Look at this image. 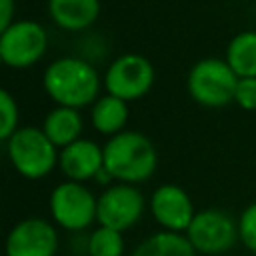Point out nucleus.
Instances as JSON below:
<instances>
[{"label": "nucleus", "instance_id": "20e7f679", "mask_svg": "<svg viewBox=\"0 0 256 256\" xmlns=\"http://www.w3.org/2000/svg\"><path fill=\"white\" fill-rule=\"evenodd\" d=\"M238 80L240 78L226 60L202 58L190 68L186 76V88L196 104L206 108H222L234 102Z\"/></svg>", "mask_w": 256, "mask_h": 256}, {"label": "nucleus", "instance_id": "7ed1b4c3", "mask_svg": "<svg viewBox=\"0 0 256 256\" xmlns=\"http://www.w3.org/2000/svg\"><path fill=\"white\" fill-rule=\"evenodd\" d=\"M4 148L12 168L26 180H42L58 166L60 148L40 126H20L4 142Z\"/></svg>", "mask_w": 256, "mask_h": 256}, {"label": "nucleus", "instance_id": "4468645a", "mask_svg": "<svg viewBox=\"0 0 256 256\" xmlns=\"http://www.w3.org/2000/svg\"><path fill=\"white\" fill-rule=\"evenodd\" d=\"M44 134L52 140L54 146L64 148L76 140L82 138V130H84V118L80 114L78 108H70V106H54L42 120Z\"/></svg>", "mask_w": 256, "mask_h": 256}, {"label": "nucleus", "instance_id": "4be33fe9", "mask_svg": "<svg viewBox=\"0 0 256 256\" xmlns=\"http://www.w3.org/2000/svg\"><path fill=\"white\" fill-rule=\"evenodd\" d=\"M14 0H0V30L14 22Z\"/></svg>", "mask_w": 256, "mask_h": 256}, {"label": "nucleus", "instance_id": "f03ea898", "mask_svg": "<svg viewBox=\"0 0 256 256\" xmlns=\"http://www.w3.org/2000/svg\"><path fill=\"white\" fill-rule=\"evenodd\" d=\"M104 148V168L114 182L140 184L154 176L158 168V152L152 140L138 130H124L110 136Z\"/></svg>", "mask_w": 256, "mask_h": 256}, {"label": "nucleus", "instance_id": "9d476101", "mask_svg": "<svg viewBox=\"0 0 256 256\" xmlns=\"http://www.w3.org/2000/svg\"><path fill=\"white\" fill-rule=\"evenodd\" d=\"M4 248L6 256H56L58 232L50 220L30 216L10 228Z\"/></svg>", "mask_w": 256, "mask_h": 256}, {"label": "nucleus", "instance_id": "412c9836", "mask_svg": "<svg viewBox=\"0 0 256 256\" xmlns=\"http://www.w3.org/2000/svg\"><path fill=\"white\" fill-rule=\"evenodd\" d=\"M234 102L246 112H256V76L238 80V86L234 92Z\"/></svg>", "mask_w": 256, "mask_h": 256}, {"label": "nucleus", "instance_id": "f257e3e1", "mask_svg": "<svg viewBox=\"0 0 256 256\" xmlns=\"http://www.w3.org/2000/svg\"><path fill=\"white\" fill-rule=\"evenodd\" d=\"M42 86L56 106L80 110L92 106L100 98L104 82L88 60L80 56H62L46 66Z\"/></svg>", "mask_w": 256, "mask_h": 256}, {"label": "nucleus", "instance_id": "ddd939ff", "mask_svg": "<svg viewBox=\"0 0 256 256\" xmlns=\"http://www.w3.org/2000/svg\"><path fill=\"white\" fill-rule=\"evenodd\" d=\"M52 22L68 32L90 28L100 14V0H48Z\"/></svg>", "mask_w": 256, "mask_h": 256}, {"label": "nucleus", "instance_id": "f8f14e48", "mask_svg": "<svg viewBox=\"0 0 256 256\" xmlns=\"http://www.w3.org/2000/svg\"><path fill=\"white\" fill-rule=\"evenodd\" d=\"M58 168L62 170L66 180H94L96 174L104 168V148L90 138H80L60 148Z\"/></svg>", "mask_w": 256, "mask_h": 256}, {"label": "nucleus", "instance_id": "39448f33", "mask_svg": "<svg viewBox=\"0 0 256 256\" xmlns=\"http://www.w3.org/2000/svg\"><path fill=\"white\" fill-rule=\"evenodd\" d=\"M52 222L68 232H82L96 222L98 198L94 192L76 180H62L48 198Z\"/></svg>", "mask_w": 256, "mask_h": 256}, {"label": "nucleus", "instance_id": "aec40b11", "mask_svg": "<svg viewBox=\"0 0 256 256\" xmlns=\"http://www.w3.org/2000/svg\"><path fill=\"white\" fill-rule=\"evenodd\" d=\"M238 234L246 250L256 254V202H250L238 216Z\"/></svg>", "mask_w": 256, "mask_h": 256}, {"label": "nucleus", "instance_id": "1a4fd4ad", "mask_svg": "<svg viewBox=\"0 0 256 256\" xmlns=\"http://www.w3.org/2000/svg\"><path fill=\"white\" fill-rule=\"evenodd\" d=\"M146 210L144 194L136 184L116 182L102 190L98 196L96 222L106 228H114L118 232L130 230L136 226Z\"/></svg>", "mask_w": 256, "mask_h": 256}, {"label": "nucleus", "instance_id": "9b49d317", "mask_svg": "<svg viewBox=\"0 0 256 256\" xmlns=\"http://www.w3.org/2000/svg\"><path fill=\"white\" fill-rule=\"evenodd\" d=\"M148 210L162 230L180 234L188 230L192 218L196 216L190 194L178 184H160L154 188L148 200Z\"/></svg>", "mask_w": 256, "mask_h": 256}, {"label": "nucleus", "instance_id": "423d86ee", "mask_svg": "<svg viewBox=\"0 0 256 256\" xmlns=\"http://www.w3.org/2000/svg\"><path fill=\"white\" fill-rule=\"evenodd\" d=\"M46 50L48 32L34 20H14L0 30V58L8 68H30L42 60Z\"/></svg>", "mask_w": 256, "mask_h": 256}, {"label": "nucleus", "instance_id": "dca6fc26", "mask_svg": "<svg viewBox=\"0 0 256 256\" xmlns=\"http://www.w3.org/2000/svg\"><path fill=\"white\" fill-rule=\"evenodd\" d=\"M198 252L186 238V234L180 232H168L158 230L144 238L130 256H196Z\"/></svg>", "mask_w": 256, "mask_h": 256}, {"label": "nucleus", "instance_id": "a211bd4d", "mask_svg": "<svg viewBox=\"0 0 256 256\" xmlns=\"http://www.w3.org/2000/svg\"><path fill=\"white\" fill-rule=\"evenodd\" d=\"M126 242L122 232L106 226H96L88 240H86V254L88 256H124Z\"/></svg>", "mask_w": 256, "mask_h": 256}, {"label": "nucleus", "instance_id": "0eeeda50", "mask_svg": "<svg viewBox=\"0 0 256 256\" xmlns=\"http://www.w3.org/2000/svg\"><path fill=\"white\" fill-rule=\"evenodd\" d=\"M184 234L194 250L206 256L224 254L240 240L238 220L218 208H206L196 212Z\"/></svg>", "mask_w": 256, "mask_h": 256}, {"label": "nucleus", "instance_id": "2eb2a0df", "mask_svg": "<svg viewBox=\"0 0 256 256\" xmlns=\"http://www.w3.org/2000/svg\"><path fill=\"white\" fill-rule=\"evenodd\" d=\"M128 116H130L128 102L118 96H112V94L100 96L90 106V122H92L94 130L108 138L126 130Z\"/></svg>", "mask_w": 256, "mask_h": 256}, {"label": "nucleus", "instance_id": "6ab92c4d", "mask_svg": "<svg viewBox=\"0 0 256 256\" xmlns=\"http://www.w3.org/2000/svg\"><path fill=\"white\" fill-rule=\"evenodd\" d=\"M0 114H2V120H0V140L6 142L20 126H18V102L16 98L8 92V90H0Z\"/></svg>", "mask_w": 256, "mask_h": 256}, {"label": "nucleus", "instance_id": "6e6552de", "mask_svg": "<svg viewBox=\"0 0 256 256\" xmlns=\"http://www.w3.org/2000/svg\"><path fill=\"white\" fill-rule=\"evenodd\" d=\"M154 66L142 54H122L104 72V88L106 94L118 96L126 102H134L144 98L154 84Z\"/></svg>", "mask_w": 256, "mask_h": 256}, {"label": "nucleus", "instance_id": "f3484780", "mask_svg": "<svg viewBox=\"0 0 256 256\" xmlns=\"http://www.w3.org/2000/svg\"><path fill=\"white\" fill-rule=\"evenodd\" d=\"M224 60L238 78L256 76V30H244L236 34L228 42Z\"/></svg>", "mask_w": 256, "mask_h": 256}]
</instances>
